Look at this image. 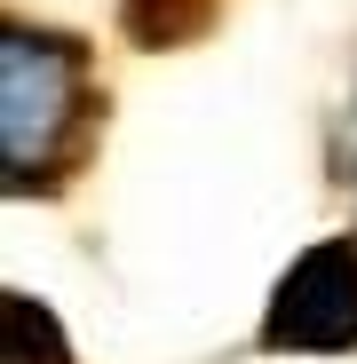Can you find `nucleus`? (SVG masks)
<instances>
[{
  "label": "nucleus",
  "instance_id": "f257e3e1",
  "mask_svg": "<svg viewBox=\"0 0 357 364\" xmlns=\"http://www.w3.org/2000/svg\"><path fill=\"white\" fill-rule=\"evenodd\" d=\"M0 135H9L16 191H48L80 159L88 135V72L72 40H48L32 24H9L0 40Z\"/></svg>",
  "mask_w": 357,
  "mask_h": 364
},
{
  "label": "nucleus",
  "instance_id": "f03ea898",
  "mask_svg": "<svg viewBox=\"0 0 357 364\" xmlns=\"http://www.w3.org/2000/svg\"><path fill=\"white\" fill-rule=\"evenodd\" d=\"M262 348H302V356L357 348V237H326L278 277Z\"/></svg>",
  "mask_w": 357,
  "mask_h": 364
},
{
  "label": "nucleus",
  "instance_id": "7ed1b4c3",
  "mask_svg": "<svg viewBox=\"0 0 357 364\" xmlns=\"http://www.w3.org/2000/svg\"><path fill=\"white\" fill-rule=\"evenodd\" d=\"M9 364H72V348H64V333H56L48 317H40V301H9Z\"/></svg>",
  "mask_w": 357,
  "mask_h": 364
},
{
  "label": "nucleus",
  "instance_id": "20e7f679",
  "mask_svg": "<svg viewBox=\"0 0 357 364\" xmlns=\"http://www.w3.org/2000/svg\"><path fill=\"white\" fill-rule=\"evenodd\" d=\"M349 143H357V119H349Z\"/></svg>",
  "mask_w": 357,
  "mask_h": 364
}]
</instances>
